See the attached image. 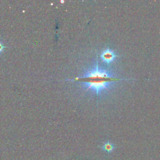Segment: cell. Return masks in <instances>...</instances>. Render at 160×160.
I'll list each match as a JSON object with an SVG mask.
<instances>
[{
    "mask_svg": "<svg viewBox=\"0 0 160 160\" xmlns=\"http://www.w3.org/2000/svg\"><path fill=\"white\" fill-rule=\"evenodd\" d=\"M116 57V55L114 52L110 50L109 49H107L104 50L101 54V59L106 63H110L114 61V58Z\"/></svg>",
    "mask_w": 160,
    "mask_h": 160,
    "instance_id": "obj_2",
    "label": "cell"
},
{
    "mask_svg": "<svg viewBox=\"0 0 160 160\" xmlns=\"http://www.w3.org/2000/svg\"><path fill=\"white\" fill-rule=\"evenodd\" d=\"M114 145L110 143L109 142H105L102 147V149L104 151H106L107 152H111V151H112V150L114 149Z\"/></svg>",
    "mask_w": 160,
    "mask_h": 160,
    "instance_id": "obj_3",
    "label": "cell"
},
{
    "mask_svg": "<svg viewBox=\"0 0 160 160\" xmlns=\"http://www.w3.org/2000/svg\"><path fill=\"white\" fill-rule=\"evenodd\" d=\"M74 81H78L84 82L86 83V89H94L97 95H98L99 91L103 90V89H108V84L111 81H119L120 79L116 78L114 77H109L106 78L104 77L101 74H95L89 78H75L74 79Z\"/></svg>",
    "mask_w": 160,
    "mask_h": 160,
    "instance_id": "obj_1",
    "label": "cell"
},
{
    "mask_svg": "<svg viewBox=\"0 0 160 160\" xmlns=\"http://www.w3.org/2000/svg\"><path fill=\"white\" fill-rule=\"evenodd\" d=\"M5 48H6V46L4 45L3 42L0 40V53L3 51V50Z\"/></svg>",
    "mask_w": 160,
    "mask_h": 160,
    "instance_id": "obj_4",
    "label": "cell"
}]
</instances>
